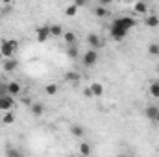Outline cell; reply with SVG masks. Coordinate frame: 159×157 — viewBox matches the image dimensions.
<instances>
[{
	"mask_svg": "<svg viewBox=\"0 0 159 157\" xmlns=\"http://www.w3.org/2000/svg\"><path fill=\"white\" fill-rule=\"evenodd\" d=\"M17 48H19V44H17V41H13V39H4L0 43L2 57H13L15 52H17Z\"/></svg>",
	"mask_w": 159,
	"mask_h": 157,
	"instance_id": "cell-1",
	"label": "cell"
},
{
	"mask_svg": "<svg viewBox=\"0 0 159 157\" xmlns=\"http://www.w3.org/2000/svg\"><path fill=\"white\" fill-rule=\"evenodd\" d=\"M81 63H83L85 67H94V65L98 63V50L89 48V50L81 56Z\"/></svg>",
	"mask_w": 159,
	"mask_h": 157,
	"instance_id": "cell-2",
	"label": "cell"
},
{
	"mask_svg": "<svg viewBox=\"0 0 159 157\" xmlns=\"http://www.w3.org/2000/svg\"><path fill=\"white\" fill-rule=\"evenodd\" d=\"M128 34H129V30H126V28H120L117 24H111L109 26V37L113 41H124L128 37Z\"/></svg>",
	"mask_w": 159,
	"mask_h": 157,
	"instance_id": "cell-3",
	"label": "cell"
},
{
	"mask_svg": "<svg viewBox=\"0 0 159 157\" xmlns=\"http://www.w3.org/2000/svg\"><path fill=\"white\" fill-rule=\"evenodd\" d=\"M13 98H15V96H11V94H7V92L0 94V111H2V113L13 111V107H15V100H13Z\"/></svg>",
	"mask_w": 159,
	"mask_h": 157,
	"instance_id": "cell-4",
	"label": "cell"
},
{
	"mask_svg": "<svg viewBox=\"0 0 159 157\" xmlns=\"http://www.w3.org/2000/svg\"><path fill=\"white\" fill-rule=\"evenodd\" d=\"M111 24H117V26H120V28L131 30V28H135L137 20H135L133 17H117V19H113V22H111Z\"/></svg>",
	"mask_w": 159,
	"mask_h": 157,
	"instance_id": "cell-5",
	"label": "cell"
},
{
	"mask_svg": "<svg viewBox=\"0 0 159 157\" xmlns=\"http://www.w3.org/2000/svg\"><path fill=\"white\" fill-rule=\"evenodd\" d=\"M50 37H52L50 35V24H43V26H39L35 30V39L39 41V43H44V41H48Z\"/></svg>",
	"mask_w": 159,
	"mask_h": 157,
	"instance_id": "cell-6",
	"label": "cell"
},
{
	"mask_svg": "<svg viewBox=\"0 0 159 157\" xmlns=\"http://www.w3.org/2000/svg\"><path fill=\"white\" fill-rule=\"evenodd\" d=\"M87 44H89L91 48L98 50V48L102 46V39H100V35H98V34H89V35H87Z\"/></svg>",
	"mask_w": 159,
	"mask_h": 157,
	"instance_id": "cell-7",
	"label": "cell"
},
{
	"mask_svg": "<svg viewBox=\"0 0 159 157\" xmlns=\"http://www.w3.org/2000/svg\"><path fill=\"white\" fill-rule=\"evenodd\" d=\"M6 89H7V94H11V96H19L20 91H22V87H20L19 81H9V83L6 85Z\"/></svg>",
	"mask_w": 159,
	"mask_h": 157,
	"instance_id": "cell-8",
	"label": "cell"
},
{
	"mask_svg": "<svg viewBox=\"0 0 159 157\" xmlns=\"http://www.w3.org/2000/svg\"><path fill=\"white\" fill-rule=\"evenodd\" d=\"M19 67V61L15 57H4V70L6 72H13Z\"/></svg>",
	"mask_w": 159,
	"mask_h": 157,
	"instance_id": "cell-9",
	"label": "cell"
},
{
	"mask_svg": "<svg viewBox=\"0 0 159 157\" xmlns=\"http://www.w3.org/2000/svg\"><path fill=\"white\" fill-rule=\"evenodd\" d=\"M91 94H93V98H100L102 94H104V87H102V83H98V81H94V83H91Z\"/></svg>",
	"mask_w": 159,
	"mask_h": 157,
	"instance_id": "cell-10",
	"label": "cell"
},
{
	"mask_svg": "<svg viewBox=\"0 0 159 157\" xmlns=\"http://www.w3.org/2000/svg\"><path fill=\"white\" fill-rule=\"evenodd\" d=\"M133 11L139 13V15H144V13L148 11V4H146L144 0H135V4H133Z\"/></svg>",
	"mask_w": 159,
	"mask_h": 157,
	"instance_id": "cell-11",
	"label": "cell"
},
{
	"mask_svg": "<svg viewBox=\"0 0 159 157\" xmlns=\"http://www.w3.org/2000/svg\"><path fill=\"white\" fill-rule=\"evenodd\" d=\"M157 113H159L157 105H148V107H144V117L148 118V120H156V118H157Z\"/></svg>",
	"mask_w": 159,
	"mask_h": 157,
	"instance_id": "cell-12",
	"label": "cell"
},
{
	"mask_svg": "<svg viewBox=\"0 0 159 157\" xmlns=\"http://www.w3.org/2000/svg\"><path fill=\"white\" fill-rule=\"evenodd\" d=\"M78 56H80L78 43H76V44H69V48H67V57H70V59H76Z\"/></svg>",
	"mask_w": 159,
	"mask_h": 157,
	"instance_id": "cell-13",
	"label": "cell"
},
{
	"mask_svg": "<svg viewBox=\"0 0 159 157\" xmlns=\"http://www.w3.org/2000/svg\"><path fill=\"white\" fill-rule=\"evenodd\" d=\"M144 26H148V28H157L159 26V17L157 15H148L146 20H144Z\"/></svg>",
	"mask_w": 159,
	"mask_h": 157,
	"instance_id": "cell-14",
	"label": "cell"
},
{
	"mask_svg": "<svg viewBox=\"0 0 159 157\" xmlns=\"http://www.w3.org/2000/svg\"><path fill=\"white\" fill-rule=\"evenodd\" d=\"M109 15V9H106V6H96L94 7V17H98V19H106Z\"/></svg>",
	"mask_w": 159,
	"mask_h": 157,
	"instance_id": "cell-15",
	"label": "cell"
},
{
	"mask_svg": "<svg viewBox=\"0 0 159 157\" xmlns=\"http://www.w3.org/2000/svg\"><path fill=\"white\" fill-rule=\"evenodd\" d=\"M63 28H61V24H50V35L52 37H63Z\"/></svg>",
	"mask_w": 159,
	"mask_h": 157,
	"instance_id": "cell-16",
	"label": "cell"
},
{
	"mask_svg": "<svg viewBox=\"0 0 159 157\" xmlns=\"http://www.w3.org/2000/svg\"><path fill=\"white\" fill-rule=\"evenodd\" d=\"M32 115H34V117H43V115H44V105L39 104V102L32 104Z\"/></svg>",
	"mask_w": 159,
	"mask_h": 157,
	"instance_id": "cell-17",
	"label": "cell"
},
{
	"mask_svg": "<svg viewBox=\"0 0 159 157\" xmlns=\"http://www.w3.org/2000/svg\"><path fill=\"white\" fill-rule=\"evenodd\" d=\"M63 39H65L67 44H76V43H78V35H76L74 32H65V34H63Z\"/></svg>",
	"mask_w": 159,
	"mask_h": 157,
	"instance_id": "cell-18",
	"label": "cell"
},
{
	"mask_svg": "<svg viewBox=\"0 0 159 157\" xmlns=\"http://www.w3.org/2000/svg\"><path fill=\"white\" fill-rule=\"evenodd\" d=\"M70 133H72L74 137L81 139V137L85 135V129H83V126H78V124H74V126H70Z\"/></svg>",
	"mask_w": 159,
	"mask_h": 157,
	"instance_id": "cell-19",
	"label": "cell"
},
{
	"mask_svg": "<svg viewBox=\"0 0 159 157\" xmlns=\"http://www.w3.org/2000/svg\"><path fill=\"white\" fill-rule=\"evenodd\" d=\"M80 79H81L80 72H67L65 74V81H69V83H78Z\"/></svg>",
	"mask_w": 159,
	"mask_h": 157,
	"instance_id": "cell-20",
	"label": "cell"
},
{
	"mask_svg": "<svg viewBox=\"0 0 159 157\" xmlns=\"http://www.w3.org/2000/svg\"><path fill=\"white\" fill-rule=\"evenodd\" d=\"M148 92H150L154 98H159V79H156V81H152V83H150Z\"/></svg>",
	"mask_w": 159,
	"mask_h": 157,
	"instance_id": "cell-21",
	"label": "cell"
},
{
	"mask_svg": "<svg viewBox=\"0 0 159 157\" xmlns=\"http://www.w3.org/2000/svg\"><path fill=\"white\" fill-rule=\"evenodd\" d=\"M78 6H76V4H70V6H67V7H65V15H67V17H76V15H78Z\"/></svg>",
	"mask_w": 159,
	"mask_h": 157,
	"instance_id": "cell-22",
	"label": "cell"
},
{
	"mask_svg": "<svg viewBox=\"0 0 159 157\" xmlns=\"http://www.w3.org/2000/svg\"><path fill=\"white\" fill-rule=\"evenodd\" d=\"M148 54L152 57H159V44L157 43H150L148 44Z\"/></svg>",
	"mask_w": 159,
	"mask_h": 157,
	"instance_id": "cell-23",
	"label": "cell"
},
{
	"mask_svg": "<svg viewBox=\"0 0 159 157\" xmlns=\"http://www.w3.org/2000/svg\"><path fill=\"white\" fill-rule=\"evenodd\" d=\"M2 122H4V124H13V122H15V115H13L11 111H6L4 117H2Z\"/></svg>",
	"mask_w": 159,
	"mask_h": 157,
	"instance_id": "cell-24",
	"label": "cell"
},
{
	"mask_svg": "<svg viewBox=\"0 0 159 157\" xmlns=\"http://www.w3.org/2000/svg\"><path fill=\"white\" fill-rule=\"evenodd\" d=\"M80 154L81 155H91V146L87 142H80Z\"/></svg>",
	"mask_w": 159,
	"mask_h": 157,
	"instance_id": "cell-25",
	"label": "cell"
},
{
	"mask_svg": "<svg viewBox=\"0 0 159 157\" xmlns=\"http://www.w3.org/2000/svg\"><path fill=\"white\" fill-rule=\"evenodd\" d=\"M44 92H46V94H50V96H54V94L57 92V85H56V83L46 85V87H44Z\"/></svg>",
	"mask_w": 159,
	"mask_h": 157,
	"instance_id": "cell-26",
	"label": "cell"
},
{
	"mask_svg": "<svg viewBox=\"0 0 159 157\" xmlns=\"http://www.w3.org/2000/svg\"><path fill=\"white\" fill-rule=\"evenodd\" d=\"M6 155H9V157H17V155H20V152H19V150H13V148H11V150H7V152H6Z\"/></svg>",
	"mask_w": 159,
	"mask_h": 157,
	"instance_id": "cell-27",
	"label": "cell"
},
{
	"mask_svg": "<svg viewBox=\"0 0 159 157\" xmlns=\"http://www.w3.org/2000/svg\"><path fill=\"white\" fill-rule=\"evenodd\" d=\"M74 4L81 9V7H85V6H87V0H74Z\"/></svg>",
	"mask_w": 159,
	"mask_h": 157,
	"instance_id": "cell-28",
	"label": "cell"
},
{
	"mask_svg": "<svg viewBox=\"0 0 159 157\" xmlns=\"http://www.w3.org/2000/svg\"><path fill=\"white\" fill-rule=\"evenodd\" d=\"M98 2H100V4H102V6H109V4H111V2H113V0H98Z\"/></svg>",
	"mask_w": 159,
	"mask_h": 157,
	"instance_id": "cell-29",
	"label": "cell"
},
{
	"mask_svg": "<svg viewBox=\"0 0 159 157\" xmlns=\"http://www.w3.org/2000/svg\"><path fill=\"white\" fill-rule=\"evenodd\" d=\"M0 2H2V4H11L13 0H0Z\"/></svg>",
	"mask_w": 159,
	"mask_h": 157,
	"instance_id": "cell-30",
	"label": "cell"
},
{
	"mask_svg": "<svg viewBox=\"0 0 159 157\" xmlns=\"http://www.w3.org/2000/svg\"><path fill=\"white\" fill-rule=\"evenodd\" d=\"M156 120H157V122H159V113H157V118H156Z\"/></svg>",
	"mask_w": 159,
	"mask_h": 157,
	"instance_id": "cell-31",
	"label": "cell"
},
{
	"mask_svg": "<svg viewBox=\"0 0 159 157\" xmlns=\"http://www.w3.org/2000/svg\"><path fill=\"white\" fill-rule=\"evenodd\" d=\"M157 74H159V65H157Z\"/></svg>",
	"mask_w": 159,
	"mask_h": 157,
	"instance_id": "cell-32",
	"label": "cell"
},
{
	"mask_svg": "<svg viewBox=\"0 0 159 157\" xmlns=\"http://www.w3.org/2000/svg\"><path fill=\"white\" fill-rule=\"evenodd\" d=\"M0 57H2V52H0Z\"/></svg>",
	"mask_w": 159,
	"mask_h": 157,
	"instance_id": "cell-33",
	"label": "cell"
}]
</instances>
